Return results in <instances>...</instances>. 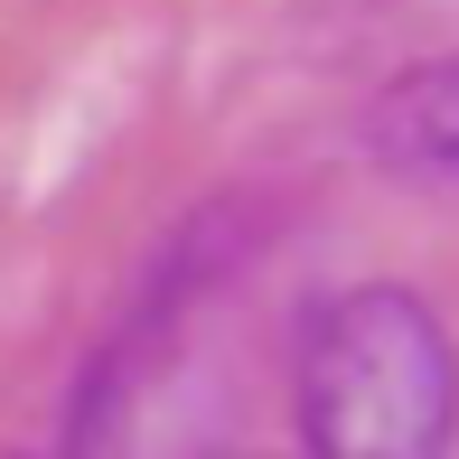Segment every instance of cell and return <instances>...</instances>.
I'll list each match as a JSON object with an SVG mask.
<instances>
[{
    "mask_svg": "<svg viewBox=\"0 0 459 459\" xmlns=\"http://www.w3.org/2000/svg\"><path fill=\"white\" fill-rule=\"evenodd\" d=\"M300 431H309V459H450L459 347L422 290L357 281L309 319Z\"/></svg>",
    "mask_w": 459,
    "mask_h": 459,
    "instance_id": "1",
    "label": "cell"
},
{
    "mask_svg": "<svg viewBox=\"0 0 459 459\" xmlns=\"http://www.w3.org/2000/svg\"><path fill=\"white\" fill-rule=\"evenodd\" d=\"M366 132H375V151H385L394 169L459 187V56H441V66H412V75H394V85L375 94Z\"/></svg>",
    "mask_w": 459,
    "mask_h": 459,
    "instance_id": "2",
    "label": "cell"
}]
</instances>
